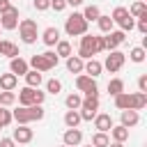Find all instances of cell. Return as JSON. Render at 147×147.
<instances>
[{"label":"cell","mask_w":147,"mask_h":147,"mask_svg":"<svg viewBox=\"0 0 147 147\" xmlns=\"http://www.w3.org/2000/svg\"><path fill=\"white\" fill-rule=\"evenodd\" d=\"M46 99V92H39V87H21L18 90V103L21 106H41Z\"/></svg>","instance_id":"obj_5"},{"label":"cell","mask_w":147,"mask_h":147,"mask_svg":"<svg viewBox=\"0 0 147 147\" xmlns=\"http://www.w3.org/2000/svg\"><path fill=\"white\" fill-rule=\"evenodd\" d=\"M62 90V83L57 80V78H51L48 83H46V92H51V94H57Z\"/></svg>","instance_id":"obj_36"},{"label":"cell","mask_w":147,"mask_h":147,"mask_svg":"<svg viewBox=\"0 0 147 147\" xmlns=\"http://www.w3.org/2000/svg\"><path fill=\"white\" fill-rule=\"evenodd\" d=\"M147 106V94L145 92H119L115 96V108L117 110H142Z\"/></svg>","instance_id":"obj_1"},{"label":"cell","mask_w":147,"mask_h":147,"mask_svg":"<svg viewBox=\"0 0 147 147\" xmlns=\"http://www.w3.org/2000/svg\"><path fill=\"white\" fill-rule=\"evenodd\" d=\"M14 5H11V0H0V14H5V11H9Z\"/></svg>","instance_id":"obj_42"},{"label":"cell","mask_w":147,"mask_h":147,"mask_svg":"<svg viewBox=\"0 0 147 147\" xmlns=\"http://www.w3.org/2000/svg\"><path fill=\"white\" fill-rule=\"evenodd\" d=\"M14 122V117H11V110H7V108H2V115H0V126L5 129V126H9Z\"/></svg>","instance_id":"obj_37"},{"label":"cell","mask_w":147,"mask_h":147,"mask_svg":"<svg viewBox=\"0 0 147 147\" xmlns=\"http://www.w3.org/2000/svg\"><path fill=\"white\" fill-rule=\"evenodd\" d=\"M16 85H18V76H14L11 71L9 74H0V90H11L14 92Z\"/></svg>","instance_id":"obj_22"},{"label":"cell","mask_w":147,"mask_h":147,"mask_svg":"<svg viewBox=\"0 0 147 147\" xmlns=\"http://www.w3.org/2000/svg\"><path fill=\"white\" fill-rule=\"evenodd\" d=\"M138 30H140L142 34H147V14L138 16Z\"/></svg>","instance_id":"obj_39"},{"label":"cell","mask_w":147,"mask_h":147,"mask_svg":"<svg viewBox=\"0 0 147 147\" xmlns=\"http://www.w3.org/2000/svg\"><path fill=\"white\" fill-rule=\"evenodd\" d=\"M18 34H21V41H23V44H34L37 37H39L37 21H34V18H23V21H18Z\"/></svg>","instance_id":"obj_7"},{"label":"cell","mask_w":147,"mask_h":147,"mask_svg":"<svg viewBox=\"0 0 147 147\" xmlns=\"http://www.w3.org/2000/svg\"><path fill=\"white\" fill-rule=\"evenodd\" d=\"M0 147H16V142H14V138H2Z\"/></svg>","instance_id":"obj_43"},{"label":"cell","mask_w":147,"mask_h":147,"mask_svg":"<svg viewBox=\"0 0 147 147\" xmlns=\"http://www.w3.org/2000/svg\"><path fill=\"white\" fill-rule=\"evenodd\" d=\"M55 53H57V57H69V55H71V44L64 41V39H60V41L55 44Z\"/></svg>","instance_id":"obj_29"},{"label":"cell","mask_w":147,"mask_h":147,"mask_svg":"<svg viewBox=\"0 0 147 147\" xmlns=\"http://www.w3.org/2000/svg\"><path fill=\"white\" fill-rule=\"evenodd\" d=\"M80 103H83V99H80V94H76V92H74V94H69V96L64 99V106H67L69 110H78V108H80Z\"/></svg>","instance_id":"obj_33"},{"label":"cell","mask_w":147,"mask_h":147,"mask_svg":"<svg viewBox=\"0 0 147 147\" xmlns=\"http://www.w3.org/2000/svg\"><path fill=\"white\" fill-rule=\"evenodd\" d=\"M83 71L87 74V76H92V78H96L101 71H103V64L99 62V60H94V57H90L87 62H85V67H83Z\"/></svg>","instance_id":"obj_19"},{"label":"cell","mask_w":147,"mask_h":147,"mask_svg":"<svg viewBox=\"0 0 147 147\" xmlns=\"http://www.w3.org/2000/svg\"><path fill=\"white\" fill-rule=\"evenodd\" d=\"M64 32H67L69 37H80V34H85V32H87V21L83 18V14L74 11V14L64 21Z\"/></svg>","instance_id":"obj_6"},{"label":"cell","mask_w":147,"mask_h":147,"mask_svg":"<svg viewBox=\"0 0 147 147\" xmlns=\"http://www.w3.org/2000/svg\"><path fill=\"white\" fill-rule=\"evenodd\" d=\"M67 7V2L64 0H51V9H55V11H62Z\"/></svg>","instance_id":"obj_41"},{"label":"cell","mask_w":147,"mask_h":147,"mask_svg":"<svg viewBox=\"0 0 147 147\" xmlns=\"http://www.w3.org/2000/svg\"><path fill=\"white\" fill-rule=\"evenodd\" d=\"M126 41V32H122V30H115V32H106V37H103V46H106V51H115L119 44H124Z\"/></svg>","instance_id":"obj_12"},{"label":"cell","mask_w":147,"mask_h":147,"mask_svg":"<svg viewBox=\"0 0 147 147\" xmlns=\"http://www.w3.org/2000/svg\"><path fill=\"white\" fill-rule=\"evenodd\" d=\"M62 147H67V145H62Z\"/></svg>","instance_id":"obj_48"},{"label":"cell","mask_w":147,"mask_h":147,"mask_svg":"<svg viewBox=\"0 0 147 147\" xmlns=\"http://www.w3.org/2000/svg\"><path fill=\"white\" fill-rule=\"evenodd\" d=\"M122 126H126V129H131V126H136L138 122H140V115H138V110H122Z\"/></svg>","instance_id":"obj_20"},{"label":"cell","mask_w":147,"mask_h":147,"mask_svg":"<svg viewBox=\"0 0 147 147\" xmlns=\"http://www.w3.org/2000/svg\"><path fill=\"white\" fill-rule=\"evenodd\" d=\"M57 62H60V57H57V53H53V51H46V53H41V55H32L30 57V62H28V67H32L34 71H51L53 67H57Z\"/></svg>","instance_id":"obj_4"},{"label":"cell","mask_w":147,"mask_h":147,"mask_svg":"<svg viewBox=\"0 0 147 147\" xmlns=\"http://www.w3.org/2000/svg\"><path fill=\"white\" fill-rule=\"evenodd\" d=\"M129 14L133 16V18H138V16H142V14H147V2H133L131 7H129Z\"/></svg>","instance_id":"obj_32"},{"label":"cell","mask_w":147,"mask_h":147,"mask_svg":"<svg viewBox=\"0 0 147 147\" xmlns=\"http://www.w3.org/2000/svg\"><path fill=\"white\" fill-rule=\"evenodd\" d=\"M138 92H145V94H147V74H142V76L138 78Z\"/></svg>","instance_id":"obj_40"},{"label":"cell","mask_w":147,"mask_h":147,"mask_svg":"<svg viewBox=\"0 0 147 147\" xmlns=\"http://www.w3.org/2000/svg\"><path fill=\"white\" fill-rule=\"evenodd\" d=\"M96 23H99V30H101L103 34H106V32H113V25H115V23H113V18H110V16L101 14V16L96 18Z\"/></svg>","instance_id":"obj_28"},{"label":"cell","mask_w":147,"mask_h":147,"mask_svg":"<svg viewBox=\"0 0 147 147\" xmlns=\"http://www.w3.org/2000/svg\"><path fill=\"white\" fill-rule=\"evenodd\" d=\"M108 142H110V138H108V133H103V131H96V133L92 136V147H108Z\"/></svg>","instance_id":"obj_31"},{"label":"cell","mask_w":147,"mask_h":147,"mask_svg":"<svg viewBox=\"0 0 147 147\" xmlns=\"http://www.w3.org/2000/svg\"><path fill=\"white\" fill-rule=\"evenodd\" d=\"M28 62L23 60V57H11V62H9V71L14 74V76H25L28 74Z\"/></svg>","instance_id":"obj_17"},{"label":"cell","mask_w":147,"mask_h":147,"mask_svg":"<svg viewBox=\"0 0 147 147\" xmlns=\"http://www.w3.org/2000/svg\"><path fill=\"white\" fill-rule=\"evenodd\" d=\"M129 57H131V62H136V64H140V62H145V57H147V51H145L142 46H136V48H131V53H129Z\"/></svg>","instance_id":"obj_30"},{"label":"cell","mask_w":147,"mask_h":147,"mask_svg":"<svg viewBox=\"0 0 147 147\" xmlns=\"http://www.w3.org/2000/svg\"><path fill=\"white\" fill-rule=\"evenodd\" d=\"M99 16H101V9H99L96 5H87L85 11H83V18H85L87 23H90V21H96Z\"/></svg>","instance_id":"obj_27"},{"label":"cell","mask_w":147,"mask_h":147,"mask_svg":"<svg viewBox=\"0 0 147 147\" xmlns=\"http://www.w3.org/2000/svg\"><path fill=\"white\" fill-rule=\"evenodd\" d=\"M90 147H92V145H90Z\"/></svg>","instance_id":"obj_50"},{"label":"cell","mask_w":147,"mask_h":147,"mask_svg":"<svg viewBox=\"0 0 147 147\" xmlns=\"http://www.w3.org/2000/svg\"><path fill=\"white\" fill-rule=\"evenodd\" d=\"M124 62H126V55L122 53V51H108V55H106V62H103V67L110 71V74H117L122 67H124Z\"/></svg>","instance_id":"obj_11"},{"label":"cell","mask_w":147,"mask_h":147,"mask_svg":"<svg viewBox=\"0 0 147 147\" xmlns=\"http://www.w3.org/2000/svg\"><path fill=\"white\" fill-rule=\"evenodd\" d=\"M83 67H85V60L78 57V55H69L67 57V69L71 74H83Z\"/></svg>","instance_id":"obj_21"},{"label":"cell","mask_w":147,"mask_h":147,"mask_svg":"<svg viewBox=\"0 0 147 147\" xmlns=\"http://www.w3.org/2000/svg\"><path fill=\"white\" fill-rule=\"evenodd\" d=\"M76 87H78L80 92H85V96H99V85H96V80H94L92 76H87V74H78V76H76Z\"/></svg>","instance_id":"obj_9"},{"label":"cell","mask_w":147,"mask_h":147,"mask_svg":"<svg viewBox=\"0 0 147 147\" xmlns=\"http://www.w3.org/2000/svg\"><path fill=\"white\" fill-rule=\"evenodd\" d=\"M41 41H44L46 46H55V44L60 41V30H57V28H53V25H51V28H46V30L41 32Z\"/></svg>","instance_id":"obj_18"},{"label":"cell","mask_w":147,"mask_h":147,"mask_svg":"<svg viewBox=\"0 0 147 147\" xmlns=\"http://www.w3.org/2000/svg\"><path fill=\"white\" fill-rule=\"evenodd\" d=\"M62 140H64L67 147H78L80 140H83V133H80V129H67L64 136H62Z\"/></svg>","instance_id":"obj_16"},{"label":"cell","mask_w":147,"mask_h":147,"mask_svg":"<svg viewBox=\"0 0 147 147\" xmlns=\"http://www.w3.org/2000/svg\"><path fill=\"white\" fill-rule=\"evenodd\" d=\"M44 115H46V110H44L41 106H21V108H16V110L11 113L14 122H18V124L39 122V119H44Z\"/></svg>","instance_id":"obj_3"},{"label":"cell","mask_w":147,"mask_h":147,"mask_svg":"<svg viewBox=\"0 0 147 147\" xmlns=\"http://www.w3.org/2000/svg\"><path fill=\"white\" fill-rule=\"evenodd\" d=\"M101 51H106V46H103V37H96V34H80V48H78V57H83V60H90L92 55H96V53H101Z\"/></svg>","instance_id":"obj_2"},{"label":"cell","mask_w":147,"mask_h":147,"mask_svg":"<svg viewBox=\"0 0 147 147\" xmlns=\"http://www.w3.org/2000/svg\"><path fill=\"white\" fill-rule=\"evenodd\" d=\"M140 2H147V0H140Z\"/></svg>","instance_id":"obj_47"},{"label":"cell","mask_w":147,"mask_h":147,"mask_svg":"<svg viewBox=\"0 0 147 147\" xmlns=\"http://www.w3.org/2000/svg\"><path fill=\"white\" fill-rule=\"evenodd\" d=\"M108 92H110L113 96H117L119 92H124V80H122V78H113V80L108 83Z\"/></svg>","instance_id":"obj_34"},{"label":"cell","mask_w":147,"mask_h":147,"mask_svg":"<svg viewBox=\"0 0 147 147\" xmlns=\"http://www.w3.org/2000/svg\"><path fill=\"white\" fill-rule=\"evenodd\" d=\"M0 28L2 30H16L18 28V9L16 7H11L5 14H0Z\"/></svg>","instance_id":"obj_13"},{"label":"cell","mask_w":147,"mask_h":147,"mask_svg":"<svg viewBox=\"0 0 147 147\" xmlns=\"http://www.w3.org/2000/svg\"><path fill=\"white\" fill-rule=\"evenodd\" d=\"M94 129L108 133V131L113 129V117H110L108 113H96V115H94Z\"/></svg>","instance_id":"obj_14"},{"label":"cell","mask_w":147,"mask_h":147,"mask_svg":"<svg viewBox=\"0 0 147 147\" xmlns=\"http://www.w3.org/2000/svg\"><path fill=\"white\" fill-rule=\"evenodd\" d=\"M25 83H28V87H39L41 83H44V76H41V71H30L28 69V74H25Z\"/></svg>","instance_id":"obj_25"},{"label":"cell","mask_w":147,"mask_h":147,"mask_svg":"<svg viewBox=\"0 0 147 147\" xmlns=\"http://www.w3.org/2000/svg\"><path fill=\"white\" fill-rule=\"evenodd\" d=\"M110 18H113V23H117V25H119V30H122V32H131V30H133V25H136V21H133V16L129 14V9H126V7H115Z\"/></svg>","instance_id":"obj_8"},{"label":"cell","mask_w":147,"mask_h":147,"mask_svg":"<svg viewBox=\"0 0 147 147\" xmlns=\"http://www.w3.org/2000/svg\"><path fill=\"white\" fill-rule=\"evenodd\" d=\"M80 119H85V122H92L94 119V115L99 113V96H85L83 99V103H80Z\"/></svg>","instance_id":"obj_10"},{"label":"cell","mask_w":147,"mask_h":147,"mask_svg":"<svg viewBox=\"0 0 147 147\" xmlns=\"http://www.w3.org/2000/svg\"><path fill=\"white\" fill-rule=\"evenodd\" d=\"M108 147H124V142H108Z\"/></svg>","instance_id":"obj_45"},{"label":"cell","mask_w":147,"mask_h":147,"mask_svg":"<svg viewBox=\"0 0 147 147\" xmlns=\"http://www.w3.org/2000/svg\"><path fill=\"white\" fill-rule=\"evenodd\" d=\"M64 2H67V7H78L83 0H64Z\"/></svg>","instance_id":"obj_44"},{"label":"cell","mask_w":147,"mask_h":147,"mask_svg":"<svg viewBox=\"0 0 147 147\" xmlns=\"http://www.w3.org/2000/svg\"><path fill=\"white\" fill-rule=\"evenodd\" d=\"M0 30H2V28H0Z\"/></svg>","instance_id":"obj_49"},{"label":"cell","mask_w":147,"mask_h":147,"mask_svg":"<svg viewBox=\"0 0 147 147\" xmlns=\"http://www.w3.org/2000/svg\"><path fill=\"white\" fill-rule=\"evenodd\" d=\"M14 101H16V94H14L11 90H2V92H0V106L7 108V106H11Z\"/></svg>","instance_id":"obj_35"},{"label":"cell","mask_w":147,"mask_h":147,"mask_svg":"<svg viewBox=\"0 0 147 147\" xmlns=\"http://www.w3.org/2000/svg\"><path fill=\"white\" fill-rule=\"evenodd\" d=\"M11 138H14V142H30L32 140V129L28 124H18L11 133Z\"/></svg>","instance_id":"obj_15"},{"label":"cell","mask_w":147,"mask_h":147,"mask_svg":"<svg viewBox=\"0 0 147 147\" xmlns=\"http://www.w3.org/2000/svg\"><path fill=\"white\" fill-rule=\"evenodd\" d=\"M80 122H83V119H80V113H78V110H67V113H64V124H67V129H78Z\"/></svg>","instance_id":"obj_24"},{"label":"cell","mask_w":147,"mask_h":147,"mask_svg":"<svg viewBox=\"0 0 147 147\" xmlns=\"http://www.w3.org/2000/svg\"><path fill=\"white\" fill-rule=\"evenodd\" d=\"M110 136H113L115 142H126V140H129V129L122 126V124H119V126H113V129H110Z\"/></svg>","instance_id":"obj_26"},{"label":"cell","mask_w":147,"mask_h":147,"mask_svg":"<svg viewBox=\"0 0 147 147\" xmlns=\"http://www.w3.org/2000/svg\"><path fill=\"white\" fill-rule=\"evenodd\" d=\"M0 55H7L9 60L11 57H18V46L14 44V41H0Z\"/></svg>","instance_id":"obj_23"},{"label":"cell","mask_w":147,"mask_h":147,"mask_svg":"<svg viewBox=\"0 0 147 147\" xmlns=\"http://www.w3.org/2000/svg\"><path fill=\"white\" fill-rule=\"evenodd\" d=\"M32 5H34L37 11H46V9H51V0H32Z\"/></svg>","instance_id":"obj_38"},{"label":"cell","mask_w":147,"mask_h":147,"mask_svg":"<svg viewBox=\"0 0 147 147\" xmlns=\"http://www.w3.org/2000/svg\"><path fill=\"white\" fill-rule=\"evenodd\" d=\"M2 108H5V106H0V115H2Z\"/></svg>","instance_id":"obj_46"}]
</instances>
